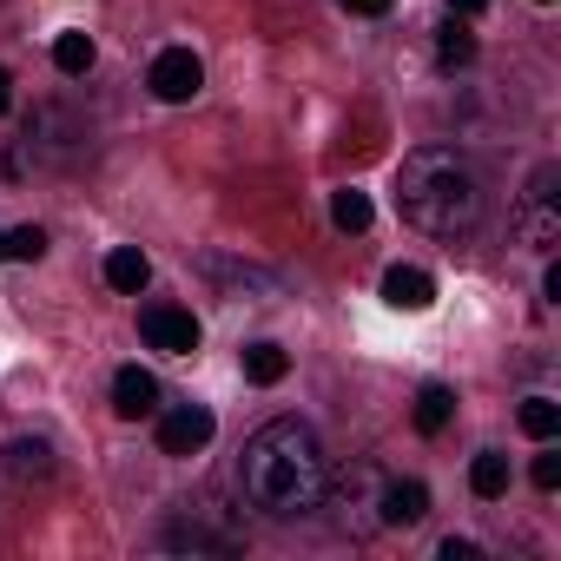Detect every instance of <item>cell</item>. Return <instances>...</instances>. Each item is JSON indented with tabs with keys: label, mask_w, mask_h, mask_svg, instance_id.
Segmentation results:
<instances>
[{
	"label": "cell",
	"mask_w": 561,
	"mask_h": 561,
	"mask_svg": "<svg viewBox=\"0 0 561 561\" xmlns=\"http://www.w3.org/2000/svg\"><path fill=\"white\" fill-rule=\"evenodd\" d=\"M535 489H561V456H535Z\"/></svg>",
	"instance_id": "20"
},
{
	"label": "cell",
	"mask_w": 561,
	"mask_h": 561,
	"mask_svg": "<svg viewBox=\"0 0 561 561\" xmlns=\"http://www.w3.org/2000/svg\"><path fill=\"white\" fill-rule=\"evenodd\" d=\"M377 502H383V476H377L370 462L344 469V476H337V489H331V508H344V528H351V535H370V528H383Z\"/></svg>",
	"instance_id": "3"
},
{
	"label": "cell",
	"mask_w": 561,
	"mask_h": 561,
	"mask_svg": "<svg viewBox=\"0 0 561 561\" xmlns=\"http://www.w3.org/2000/svg\"><path fill=\"white\" fill-rule=\"evenodd\" d=\"M515 423H522V436H535V443H548V436L561 430V410H554L548 397H528V403L515 410Z\"/></svg>",
	"instance_id": "14"
},
{
	"label": "cell",
	"mask_w": 561,
	"mask_h": 561,
	"mask_svg": "<svg viewBox=\"0 0 561 561\" xmlns=\"http://www.w3.org/2000/svg\"><path fill=\"white\" fill-rule=\"evenodd\" d=\"M285 370H291V357L277 351V344H251V351H244V377H251V383H277Z\"/></svg>",
	"instance_id": "15"
},
{
	"label": "cell",
	"mask_w": 561,
	"mask_h": 561,
	"mask_svg": "<svg viewBox=\"0 0 561 561\" xmlns=\"http://www.w3.org/2000/svg\"><path fill=\"white\" fill-rule=\"evenodd\" d=\"M113 410H119L126 423L152 416V410H159V377H152V370H139V364H126V370L113 377Z\"/></svg>",
	"instance_id": "8"
},
{
	"label": "cell",
	"mask_w": 561,
	"mask_h": 561,
	"mask_svg": "<svg viewBox=\"0 0 561 561\" xmlns=\"http://www.w3.org/2000/svg\"><path fill=\"white\" fill-rule=\"evenodd\" d=\"M139 331H146V344L165 351V357H192V351H198V318H192L185 305H146V311H139Z\"/></svg>",
	"instance_id": "5"
},
{
	"label": "cell",
	"mask_w": 561,
	"mask_h": 561,
	"mask_svg": "<svg viewBox=\"0 0 561 561\" xmlns=\"http://www.w3.org/2000/svg\"><path fill=\"white\" fill-rule=\"evenodd\" d=\"M397 205L430 238H469L482 225V179L456 146H416L397 172Z\"/></svg>",
	"instance_id": "2"
},
{
	"label": "cell",
	"mask_w": 561,
	"mask_h": 561,
	"mask_svg": "<svg viewBox=\"0 0 561 561\" xmlns=\"http://www.w3.org/2000/svg\"><path fill=\"white\" fill-rule=\"evenodd\" d=\"M476 554H482V548H476V541H456V535H449V541H443V561H476Z\"/></svg>",
	"instance_id": "21"
},
{
	"label": "cell",
	"mask_w": 561,
	"mask_h": 561,
	"mask_svg": "<svg viewBox=\"0 0 561 561\" xmlns=\"http://www.w3.org/2000/svg\"><path fill=\"white\" fill-rule=\"evenodd\" d=\"M0 257H8V231H0Z\"/></svg>",
	"instance_id": "25"
},
{
	"label": "cell",
	"mask_w": 561,
	"mask_h": 561,
	"mask_svg": "<svg viewBox=\"0 0 561 561\" xmlns=\"http://www.w3.org/2000/svg\"><path fill=\"white\" fill-rule=\"evenodd\" d=\"M146 87H152L165 106H185V100H198L205 67H198V54H192V47H165V54L152 60V73H146Z\"/></svg>",
	"instance_id": "4"
},
{
	"label": "cell",
	"mask_w": 561,
	"mask_h": 561,
	"mask_svg": "<svg viewBox=\"0 0 561 561\" xmlns=\"http://www.w3.org/2000/svg\"><path fill=\"white\" fill-rule=\"evenodd\" d=\"M8 469H14L21 482H27V476H34V482H47V476H54V449H47V443H27V436H21V443L8 449Z\"/></svg>",
	"instance_id": "13"
},
{
	"label": "cell",
	"mask_w": 561,
	"mask_h": 561,
	"mask_svg": "<svg viewBox=\"0 0 561 561\" xmlns=\"http://www.w3.org/2000/svg\"><path fill=\"white\" fill-rule=\"evenodd\" d=\"M146 277H152V264H146L139 244H119V251L106 257V285H113V291H146Z\"/></svg>",
	"instance_id": "10"
},
{
	"label": "cell",
	"mask_w": 561,
	"mask_h": 561,
	"mask_svg": "<svg viewBox=\"0 0 561 561\" xmlns=\"http://www.w3.org/2000/svg\"><path fill=\"white\" fill-rule=\"evenodd\" d=\"M211 430H218V423H211L205 403H179V410L159 416V449H165V456H198V449L211 443Z\"/></svg>",
	"instance_id": "6"
},
{
	"label": "cell",
	"mask_w": 561,
	"mask_h": 561,
	"mask_svg": "<svg viewBox=\"0 0 561 561\" xmlns=\"http://www.w3.org/2000/svg\"><path fill=\"white\" fill-rule=\"evenodd\" d=\"M238 476H244L251 508H264V515H311V508H324V449H318V430L298 423V416L264 423L244 443Z\"/></svg>",
	"instance_id": "1"
},
{
	"label": "cell",
	"mask_w": 561,
	"mask_h": 561,
	"mask_svg": "<svg viewBox=\"0 0 561 561\" xmlns=\"http://www.w3.org/2000/svg\"><path fill=\"white\" fill-rule=\"evenodd\" d=\"M383 528H416L430 515V489L423 482H383V502H377Z\"/></svg>",
	"instance_id": "9"
},
{
	"label": "cell",
	"mask_w": 561,
	"mask_h": 561,
	"mask_svg": "<svg viewBox=\"0 0 561 561\" xmlns=\"http://www.w3.org/2000/svg\"><path fill=\"white\" fill-rule=\"evenodd\" d=\"M8 87H14V80H8V67H0V113H8V100H14Z\"/></svg>",
	"instance_id": "24"
},
{
	"label": "cell",
	"mask_w": 561,
	"mask_h": 561,
	"mask_svg": "<svg viewBox=\"0 0 561 561\" xmlns=\"http://www.w3.org/2000/svg\"><path fill=\"white\" fill-rule=\"evenodd\" d=\"M344 8H351V14H370V21H377V14H390V0H344Z\"/></svg>",
	"instance_id": "22"
},
{
	"label": "cell",
	"mask_w": 561,
	"mask_h": 561,
	"mask_svg": "<svg viewBox=\"0 0 561 561\" xmlns=\"http://www.w3.org/2000/svg\"><path fill=\"white\" fill-rule=\"evenodd\" d=\"M449 416H456V397H449L443 383H423V390H416V430H423V436H443Z\"/></svg>",
	"instance_id": "11"
},
{
	"label": "cell",
	"mask_w": 561,
	"mask_h": 561,
	"mask_svg": "<svg viewBox=\"0 0 561 561\" xmlns=\"http://www.w3.org/2000/svg\"><path fill=\"white\" fill-rule=\"evenodd\" d=\"M489 0H449V14H482Z\"/></svg>",
	"instance_id": "23"
},
{
	"label": "cell",
	"mask_w": 561,
	"mask_h": 561,
	"mask_svg": "<svg viewBox=\"0 0 561 561\" xmlns=\"http://www.w3.org/2000/svg\"><path fill=\"white\" fill-rule=\"evenodd\" d=\"M331 218H337V225H344V231H364V225H370V198H364V192H351V185H344V192H337V198H331Z\"/></svg>",
	"instance_id": "18"
},
{
	"label": "cell",
	"mask_w": 561,
	"mask_h": 561,
	"mask_svg": "<svg viewBox=\"0 0 561 561\" xmlns=\"http://www.w3.org/2000/svg\"><path fill=\"white\" fill-rule=\"evenodd\" d=\"M383 305H397V311H430V305H436V277L416 271V264H390V271H383Z\"/></svg>",
	"instance_id": "7"
},
{
	"label": "cell",
	"mask_w": 561,
	"mask_h": 561,
	"mask_svg": "<svg viewBox=\"0 0 561 561\" xmlns=\"http://www.w3.org/2000/svg\"><path fill=\"white\" fill-rule=\"evenodd\" d=\"M469 489H476L482 502H495V495H508V456H495V449H482V456L469 462Z\"/></svg>",
	"instance_id": "12"
},
{
	"label": "cell",
	"mask_w": 561,
	"mask_h": 561,
	"mask_svg": "<svg viewBox=\"0 0 561 561\" xmlns=\"http://www.w3.org/2000/svg\"><path fill=\"white\" fill-rule=\"evenodd\" d=\"M469 60H476V41H469V27L449 21V27L436 34V67H469Z\"/></svg>",
	"instance_id": "16"
},
{
	"label": "cell",
	"mask_w": 561,
	"mask_h": 561,
	"mask_svg": "<svg viewBox=\"0 0 561 561\" xmlns=\"http://www.w3.org/2000/svg\"><path fill=\"white\" fill-rule=\"evenodd\" d=\"M41 251H47V231H41V225L8 231V257H41Z\"/></svg>",
	"instance_id": "19"
},
{
	"label": "cell",
	"mask_w": 561,
	"mask_h": 561,
	"mask_svg": "<svg viewBox=\"0 0 561 561\" xmlns=\"http://www.w3.org/2000/svg\"><path fill=\"white\" fill-rule=\"evenodd\" d=\"M54 67H60V73H87V67H93V41H87V34H60V41H54Z\"/></svg>",
	"instance_id": "17"
}]
</instances>
